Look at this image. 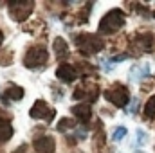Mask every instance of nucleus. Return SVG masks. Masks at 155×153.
I'll return each instance as SVG.
<instances>
[{"label": "nucleus", "mask_w": 155, "mask_h": 153, "mask_svg": "<svg viewBox=\"0 0 155 153\" xmlns=\"http://www.w3.org/2000/svg\"><path fill=\"white\" fill-rule=\"evenodd\" d=\"M123 25H124V13L121 9H112L99 20V33L112 34L117 29H121Z\"/></svg>", "instance_id": "nucleus-1"}, {"label": "nucleus", "mask_w": 155, "mask_h": 153, "mask_svg": "<svg viewBox=\"0 0 155 153\" xmlns=\"http://www.w3.org/2000/svg\"><path fill=\"white\" fill-rule=\"evenodd\" d=\"M33 7H35L33 0H15V2H9V16L15 22H25L31 16Z\"/></svg>", "instance_id": "nucleus-2"}, {"label": "nucleus", "mask_w": 155, "mask_h": 153, "mask_svg": "<svg viewBox=\"0 0 155 153\" xmlns=\"http://www.w3.org/2000/svg\"><path fill=\"white\" fill-rule=\"evenodd\" d=\"M47 60H49L47 49H45L43 45H35V47H31V49L25 52V56H24V65L29 67V69H38V67H41V65L47 63Z\"/></svg>", "instance_id": "nucleus-3"}, {"label": "nucleus", "mask_w": 155, "mask_h": 153, "mask_svg": "<svg viewBox=\"0 0 155 153\" xmlns=\"http://www.w3.org/2000/svg\"><path fill=\"white\" fill-rule=\"evenodd\" d=\"M74 43L83 54H96L103 49V40L94 34H78L74 38Z\"/></svg>", "instance_id": "nucleus-4"}, {"label": "nucleus", "mask_w": 155, "mask_h": 153, "mask_svg": "<svg viewBox=\"0 0 155 153\" xmlns=\"http://www.w3.org/2000/svg\"><path fill=\"white\" fill-rule=\"evenodd\" d=\"M105 99L110 101V103H114L116 106H126L128 101H130V94H128V90L124 86L117 85L114 88L105 90Z\"/></svg>", "instance_id": "nucleus-5"}, {"label": "nucleus", "mask_w": 155, "mask_h": 153, "mask_svg": "<svg viewBox=\"0 0 155 153\" xmlns=\"http://www.w3.org/2000/svg\"><path fill=\"white\" fill-rule=\"evenodd\" d=\"M29 115L33 117V119H45V121H52V117H54V110L43 101V99H38V101H35V105H33V108H31V112Z\"/></svg>", "instance_id": "nucleus-6"}, {"label": "nucleus", "mask_w": 155, "mask_h": 153, "mask_svg": "<svg viewBox=\"0 0 155 153\" xmlns=\"http://www.w3.org/2000/svg\"><path fill=\"white\" fill-rule=\"evenodd\" d=\"M35 150L38 153H54L56 150V142L51 135H43V137H38L35 142H33Z\"/></svg>", "instance_id": "nucleus-7"}, {"label": "nucleus", "mask_w": 155, "mask_h": 153, "mask_svg": "<svg viewBox=\"0 0 155 153\" xmlns=\"http://www.w3.org/2000/svg\"><path fill=\"white\" fill-rule=\"evenodd\" d=\"M56 77L61 79V81H65V83H71V81H74L78 77V72L72 65L63 63V65H60V67L56 69Z\"/></svg>", "instance_id": "nucleus-8"}, {"label": "nucleus", "mask_w": 155, "mask_h": 153, "mask_svg": "<svg viewBox=\"0 0 155 153\" xmlns=\"http://www.w3.org/2000/svg\"><path fill=\"white\" fill-rule=\"evenodd\" d=\"M72 110V115L76 117L79 122H88V119L92 117V110H90V105H85V103H81V105H76V106H72L71 108Z\"/></svg>", "instance_id": "nucleus-9"}, {"label": "nucleus", "mask_w": 155, "mask_h": 153, "mask_svg": "<svg viewBox=\"0 0 155 153\" xmlns=\"http://www.w3.org/2000/svg\"><path fill=\"white\" fill-rule=\"evenodd\" d=\"M22 97H24V88H22V86H16V85H13V86H9L7 90L2 92V101H4V103L20 101Z\"/></svg>", "instance_id": "nucleus-10"}, {"label": "nucleus", "mask_w": 155, "mask_h": 153, "mask_svg": "<svg viewBox=\"0 0 155 153\" xmlns=\"http://www.w3.org/2000/svg\"><path fill=\"white\" fill-rule=\"evenodd\" d=\"M134 45L139 49V50H150L152 47H153V38H152V34H144V36H137V38L134 40Z\"/></svg>", "instance_id": "nucleus-11"}, {"label": "nucleus", "mask_w": 155, "mask_h": 153, "mask_svg": "<svg viewBox=\"0 0 155 153\" xmlns=\"http://www.w3.org/2000/svg\"><path fill=\"white\" fill-rule=\"evenodd\" d=\"M52 49H54V52H56V58H65V56L69 54V45H67V41H65L63 38L54 40Z\"/></svg>", "instance_id": "nucleus-12"}, {"label": "nucleus", "mask_w": 155, "mask_h": 153, "mask_svg": "<svg viewBox=\"0 0 155 153\" xmlns=\"http://www.w3.org/2000/svg\"><path fill=\"white\" fill-rule=\"evenodd\" d=\"M144 115H146L148 119H153L155 117V96H152V97L146 101V105H144Z\"/></svg>", "instance_id": "nucleus-13"}, {"label": "nucleus", "mask_w": 155, "mask_h": 153, "mask_svg": "<svg viewBox=\"0 0 155 153\" xmlns=\"http://www.w3.org/2000/svg\"><path fill=\"white\" fill-rule=\"evenodd\" d=\"M74 126H76V122H74L72 119H69V117H63V119H60V122H58V130H60V132L72 130Z\"/></svg>", "instance_id": "nucleus-14"}, {"label": "nucleus", "mask_w": 155, "mask_h": 153, "mask_svg": "<svg viewBox=\"0 0 155 153\" xmlns=\"http://www.w3.org/2000/svg\"><path fill=\"white\" fill-rule=\"evenodd\" d=\"M11 135H13V128H11L9 124H5V126H0V142H5V141H9V139H11Z\"/></svg>", "instance_id": "nucleus-15"}, {"label": "nucleus", "mask_w": 155, "mask_h": 153, "mask_svg": "<svg viewBox=\"0 0 155 153\" xmlns=\"http://www.w3.org/2000/svg\"><path fill=\"white\" fill-rule=\"evenodd\" d=\"M13 61V54L9 52V50H4V52H0V67H5V65H9Z\"/></svg>", "instance_id": "nucleus-16"}, {"label": "nucleus", "mask_w": 155, "mask_h": 153, "mask_svg": "<svg viewBox=\"0 0 155 153\" xmlns=\"http://www.w3.org/2000/svg\"><path fill=\"white\" fill-rule=\"evenodd\" d=\"M124 135H126V128H124V126H119V128H116V130H114V133H112V139L117 142V141H121Z\"/></svg>", "instance_id": "nucleus-17"}, {"label": "nucleus", "mask_w": 155, "mask_h": 153, "mask_svg": "<svg viewBox=\"0 0 155 153\" xmlns=\"http://www.w3.org/2000/svg\"><path fill=\"white\" fill-rule=\"evenodd\" d=\"M9 121H11V114H7L5 110H0V126L9 124Z\"/></svg>", "instance_id": "nucleus-18"}, {"label": "nucleus", "mask_w": 155, "mask_h": 153, "mask_svg": "<svg viewBox=\"0 0 155 153\" xmlns=\"http://www.w3.org/2000/svg\"><path fill=\"white\" fill-rule=\"evenodd\" d=\"M2 41H4V33L0 31V45H2Z\"/></svg>", "instance_id": "nucleus-19"}]
</instances>
